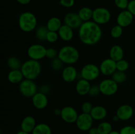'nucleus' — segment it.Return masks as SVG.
I'll return each instance as SVG.
<instances>
[{"label": "nucleus", "instance_id": "14", "mask_svg": "<svg viewBox=\"0 0 135 134\" xmlns=\"http://www.w3.org/2000/svg\"><path fill=\"white\" fill-rule=\"evenodd\" d=\"M134 16L130 11L126 9L120 12L117 17V24L123 28H126L130 26L133 22Z\"/></svg>", "mask_w": 135, "mask_h": 134}, {"label": "nucleus", "instance_id": "11", "mask_svg": "<svg viewBox=\"0 0 135 134\" xmlns=\"http://www.w3.org/2000/svg\"><path fill=\"white\" fill-rule=\"evenodd\" d=\"M79 115L75 108L71 106H66L61 109L60 116L66 123H73L76 122Z\"/></svg>", "mask_w": 135, "mask_h": 134}, {"label": "nucleus", "instance_id": "20", "mask_svg": "<svg viewBox=\"0 0 135 134\" xmlns=\"http://www.w3.org/2000/svg\"><path fill=\"white\" fill-rule=\"evenodd\" d=\"M90 81L86 80L84 79H80L76 82V86H75V90L76 93L81 96H84L88 95L90 89L91 84Z\"/></svg>", "mask_w": 135, "mask_h": 134}, {"label": "nucleus", "instance_id": "21", "mask_svg": "<svg viewBox=\"0 0 135 134\" xmlns=\"http://www.w3.org/2000/svg\"><path fill=\"white\" fill-rule=\"evenodd\" d=\"M90 115L94 120L100 121L106 118L108 115V111L104 106L97 105L93 107L90 112Z\"/></svg>", "mask_w": 135, "mask_h": 134}, {"label": "nucleus", "instance_id": "16", "mask_svg": "<svg viewBox=\"0 0 135 134\" xmlns=\"http://www.w3.org/2000/svg\"><path fill=\"white\" fill-rule=\"evenodd\" d=\"M134 114V109L128 104L121 105L116 111V115L119 117L120 120L127 121L133 117Z\"/></svg>", "mask_w": 135, "mask_h": 134}, {"label": "nucleus", "instance_id": "6", "mask_svg": "<svg viewBox=\"0 0 135 134\" xmlns=\"http://www.w3.org/2000/svg\"><path fill=\"white\" fill-rule=\"evenodd\" d=\"M80 74L81 78L92 81L98 79L101 72L100 67L92 63H88L83 66L80 70Z\"/></svg>", "mask_w": 135, "mask_h": 134}, {"label": "nucleus", "instance_id": "37", "mask_svg": "<svg viewBox=\"0 0 135 134\" xmlns=\"http://www.w3.org/2000/svg\"><path fill=\"white\" fill-rule=\"evenodd\" d=\"M120 134H135V127L133 126H123L119 131Z\"/></svg>", "mask_w": 135, "mask_h": 134}, {"label": "nucleus", "instance_id": "5", "mask_svg": "<svg viewBox=\"0 0 135 134\" xmlns=\"http://www.w3.org/2000/svg\"><path fill=\"white\" fill-rule=\"evenodd\" d=\"M19 92L23 97L26 98H32L37 92L38 88L34 80L24 79L19 84Z\"/></svg>", "mask_w": 135, "mask_h": 134}, {"label": "nucleus", "instance_id": "42", "mask_svg": "<svg viewBox=\"0 0 135 134\" xmlns=\"http://www.w3.org/2000/svg\"><path fill=\"white\" fill-rule=\"evenodd\" d=\"M127 10L130 11L133 14V16L135 17V0H131V1H129Z\"/></svg>", "mask_w": 135, "mask_h": 134}, {"label": "nucleus", "instance_id": "34", "mask_svg": "<svg viewBox=\"0 0 135 134\" xmlns=\"http://www.w3.org/2000/svg\"><path fill=\"white\" fill-rule=\"evenodd\" d=\"M59 38V36L57 32L49 31L46 38V41L50 43H54L57 42Z\"/></svg>", "mask_w": 135, "mask_h": 134}, {"label": "nucleus", "instance_id": "32", "mask_svg": "<svg viewBox=\"0 0 135 134\" xmlns=\"http://www.w3.org/2000/svg\"><path fill=\"white\" fill-rule=\"evenodd\" d=\"M123 32V28L121 27L119 25L117 24L113 26L110 31L111 36L115 39H117L121 37Z\"/></svg>", "mask_w": 135, "mask_h": 134}, {"label": "nucleus", "instance_id": "45", "mask_svg": "<svg viewBox=\"0 0 135 134\" xmlns=\"http://www.w3.org/2000/svg\"><path fill=\"white\" fill-rule=\"evenodd\" d=\"M54 114L57 116H60L61 112V109H55L54 111Z\"/></svg>", "mask_w": 135, "mask_h": 134}, {"label": "nucleus", "instance_id": "46", "mask_svg": "<svg viewBox=\"0 0 135 134\" xmlns=\"http://www.w3.org/2000/svg\"><path fill=\"white\" fill-rule=\"evenodd\" d=\"M16 134H30V133H28V132H26V131H22V130H21V131H18Z\"/></svg>", "mask_w": 135, "mask_h": 134}, {"label": "nucleus", "instance_id": "28", "mask_svg": "<svg viewBox=\"0 0 135 134\" xmlns=\"http://www.w3.org/2000/svg\"><path fill=\"white\" fill-rule=\"evenodd\" d=\"M7 64L11 70H18L21 68L22 63L17 56H12L8 58Z\"/></svg>", "mask_w": 135, "mask_h": 134}, {"label": "nucleus", "instance_id": "44", "mask_svg": "<svg viewBox=\"0 0 135 134\" xmlns=\"http://www.w3.org/2000/svg\"><path fill=\"white\" fill-rule=\"evenodd\" d=\"M16 1L18 3H19L20 4H21V5H28L31 1V0H16Z\"/></svg>", "mask_w": 135, "mask_h": 134}, {"label": "nucleus", "instance_id": "29", "mask_svg": "<svg viewBox=\"0 0 135 134\" xmlns=\"http://www.w3.org/2000/svg\"><path fill=\"white\" fill-rule=\"evenodd\" d=\"M112 78L117 83V84H123L127 78V76L125 72H121V71L116 70L114 73L112 74Z\"/></svg>", "mask_w": 135, "mask_h": 134}, {"label": "nucleus", "instance_id": "23", "mask_svg": "<svg viewBox=\"0 0 135 134\" xmlns=\"http://www.w3.org/2000/svg\"><path fill=\"white\" fill-rule=\"evenodd\" d=\"M109 55V58L113 59L115 62L119 61L124 57L123 49L119 45H114L111 47Z\"/></svg>", "mask_w": 135, "mask_h": 134}, {"label": "nucleus", "instance_id": "15", "mask_svg": "<svg viewBox=\"0 0 135 134\" xmlns=\"http://www.w3.org/2000/svg\"><path fill=\"white\" fill-rule=\"evenodd\" d=\"M61 77L63 81L67 83H72L77 79L78 72L73 65H67L61 71Z\"/></svg>", "mask_w": 135, "mask_h": 134}, {"label": "nucleus", "instance_id": "33", "mask_svg": "<svg viewBox=\"0 0 135 134\" xmlns=\"http://www.w3.org/2000/svg\"><path fill=\"white\" fill-rule=\"evenodd\" d=\"M116 66H117V70L126 72L129 68V63L127 60L123 59L116 62Z\"/></svg>", "mask_w": 135, "mask_h": 134}, {"label": "nucleus", "instance_id": "3", "mask_svg": "<svg viewBox=\"0 0 135 134\" xmlns=\"http://www.w3.org/2000/svg\"><path fill=\"white\" fill-rule=\"evenodd\" d=\"M21 70L25 79L34 80L40 75L42 65L38 60L29 59L22 63Z\"/></svg>", "mask_w": 135, "mask_h": 134}, {"label": "nucleus", "instance_id": "17", "mask_svg": "<svg viewBox=\"0 0 135 134\" xmlns=\"http://www.w3.org/2000/svg\"><path fill=\"white\" fill-rule=\"evenodd\" d=\"M32 102L33 106L38 110L46 109L48 105V98L47 95L42 92H37L32 97Z\"/></svg>", "mask_w": 135, "mask_h": 134}, {"label": "nucleus", "instance_id": "9", "mask_svg": "<svg viewBox=\"0 0 135 134\" xmlns=\"http://www.w3.org/2000/svg\"><path fill=\"white\" fill-rule=\"evenodd\" d=\"M112 18L111 12L104 7H98L93 10L92 20L99 25L105 24Z\"/></svg>", "mask_w": 135, "mask_h": 134}, {"label": "nucleus", "instance_id": "10", "mask_svg": "<svg viewBox=\"0 0 135 134\" xmlns=\"http://www.w3.org/2000/svg\"><path fill=\"white\" fill-rule=\"evenodd\" d=\"M93 122L94 119L91 116L90 114L82 112L78 116L75 123L79 130L82 131H88L92 127Z\"/></svg>", "mask_w": 135, "mask_h": 134}, {"label": "nucleus", "instance_id": "19", "mask_svg": "<svg viewBox=\"0 0 135 134\" xmlns=\"http://www.w3.org/2000/svg\"><path fill=\"white\" fill-rule=\"evenodd\" d=\"M59 38L66 42H70L74 37V30L66 24H63L57 32Z\"/></svg>", "mask_w": 135, "mask_h": 134}, {"label": "nucleus", "instance_id": "39", "mask_svg": "<svg viewBox=\"0 0 135 134\" xmlns=\"http://www.w3.org/2000/svg\"><path fill=\"white\" fill-rule=\"evenodd\" d=\"M100 93H101V92H100L99 85H91L90 89L89 92H88V95H89L90 97H96V96L98 95Z\"/></svg>", "mask_w": 135, "mask_h": 134}, {"label": "nucleus", "instance_id": "41", "mask_svg": "<svg viewBox=\"0 0 135 134\" xmlns=\"http://www.w3.org/2000/svg\"><path fill=\"white\" fill-rule=\"evenodd\" d=\"M51 90V87L49 85H47V84H44V85H42L40 88L38 89V91L42 92V93H44V94L47 95L48 93H50Z\"/></svg>", "mask_w": 135, "mask_h": 134}, {"label": "nucleus", "instance_id": "35", "mask_svg": "<svg viewBox=\"0 0 135 134\" xmlns=\"http://www.w3.org/2000/svg\"><path fill=\"white\" fill-rule=\"evenodd\" d=\"M58 56V51L54 47H49L47 48L46 51V57L51 60L57 58Z\"/></svg>", "mask_w": 135, "mask_h": 134}, {"label": "nucleus", "instance_id": "2", "mask_svg": "<svg viewBox=\"0 0 135 134\" xmlns=\"http://www.w3.org/2000/svg\"><path fill=\"white\" fill-rule=\"evenodd\" d=\"M58 58L64 64L73 65L79 61L80 53L77 49L73 45H65L58 51Z\"/></svg>", "mask_w": 135, "mask_h": 134}, {"label": "nucleus", "instance_id": "4", "mask_svg": "<svg viewBox=\"0 0 135 134\" xmlns=\"http://www.w3.org/2000/svg\"><path fill=\"white\" fill-rule=\"evenodd\" d=\"M38 20L35 14L29 11L24 12L18 17V24L22 32L28 33L36 29Z\"/></svg>", "mask_w": 135, "mask_h": 134}, {"label": "nucleus", "instance_id": "22", "mask_svg": "<svg viewBox=\"0 0 135 134\" xmlns=\"http://www.w3.org/2000/svg\"><path fill=\"white\" fill-rule=\"evenodd\" d=\"M25 79L21 69L11 70L7 74V80L12 84H19Z\"/></svg>", "mask_w": 135, "mask_h": 134}, {"label": "nucleus", "instance_id": "43", "mask_svg": "<svg viewBox=\"0 0 135 134\" xmlns=\"http://www.w3.org/2000/svg\"><path fill=\"white\" fill-rule=\"evenodd\" d=\"M88 134H99L97 127H92L88 131Z\"/></svg>", "mask_w": 135, "mask_h": 134}, {"label": "nucleus", "instance_id": "12", "mask_svg": "<svg viewBox=\"0 0 135 134\" xmlns=\"http://www.w3.org/2000/svg\"><path fill=\"white\" fill-rule=\"evenodd\" d=\"M99 67L101 74L106 76H112V74L117 70L116 62L111 58H108L102 60Z\"/></svg>", "mask_w": 135, "mask_h": 134}, {"label": "nucleus", "instance_id": "8", "mask_svg": "<svg viewBox=\"0 0 135 134\" xmlns=\"http://www.w3.org/2000/svg\"><path fill=\"white\" fill-rule=\"evenodd\" d=\"M47 48L39 43L32 44L27 49V55L29 59L35 60H40L46 57Z\"/></svg>", "mask_w": 135, "mask_h": 134}, {"label": "nucleus", "instance_id": "48", "mask_svg": "<svg viewBox=\"0 0 135 134\" xmlns=\"http://www.w3.org/2000/svg\"><path fill=\"white\" fill-rule=\"evenodd\" d=\"M109 134H120V132L118 131H115V130H112Z\"/></svg>", "mask_w": 135, "mask_h": 134}, {"label": "nucleus", "instance_id": "27", "mask_svg": "<svg viewBox=\"0 0 135 134\" xmlns=\"http://www.w3.org/2000/svg\"><path fill=\"white\" fill-rule=\"evenodd\" d=\"M49 30L47 29V26H38L35 30V37L40 42H44L46 41V38H47V33H48Z\"/></svg>", "mask_w": 135, "mask_h": 134}, {"label": "nucleus", "instance_id": "25", "mask_svg": "<svg viewBox=\"0 0 135 134\" xmlns=\"http://www.w3.org/2000/svg\"><path fill=\"white\" fill-rule=\"evenodd\" d=\"M80 19L83 22H87L92 20V16H93V10L88 7H82L78 12Z\"/></svg>", "mask_w": 135, "mask_h": 134}, {"label": "nucleus", "instance_id": "31", "mask_svg": "<svg viewBox=\"0 0 135 134\" xmlns=\"http://www.w3.org/2000/svg\"><path fill=\"white\" fill-rule=\"evenodd\" d=\"M51 68L55 72H58V71H60L63 69V65H64V63L60 60L58 57L55 58V59H52L51 62Z\"/></svg>", "mask_w": 135, "mask_h": 134}, {"label": "nucleus", "instance_id": "47", "mask_svg": "<svg viewBox=\"0 0 135 134\" xmlns=\"http://www.w3.org/2000/svg\"><path fill=\"white\" fill-rule=\"evenodd\" d=\"M113 121H115V122H117V121L120 120L119 118V117L117 116L116 115V114L113 117Z\"/></svg>", "mask_w": 135, "mask_h": 134}, {"label": "nucleus", "instance_id": "30", "mask_svg": "<svg viewBox=\"0 0 135 134\" xmlns=\"http://www.w3.org/2000/svg\"><path fill=\"white\" fill-rule=\"evenodd\" d=\"M99 134H109L113 130L112 125L109 122H102L98 126Z\"/></svg>", "mask_w": 135, "mask_h": 134}, {"label": "nucleus", "instance_id": "1", "mask_svg": "<svg viewBox=\"0 0 135 134\" xmlns=\"http://www.w3.org/2000/svg\"><path fill=\"white\" fill-rule=\"evenodd\" d=\"M102 30L100 25L93 20L83 22L79 28V38L80 42L86 45L97 44L102 37Z\"/></svg>", "mask_w": 135, "mask_h": 134}, {"label": "nucleus", "instance_id": "40", "mask_svg": "<svg viewBox=\"0 0 135 134\" xmlns=\"http://www.w3.org/2000/svg\"><path fill=\"white\" fill-rule=\"evenodd\" d=\"M60 4L66 8H71L75 5V0H60Z\"/></svg>", "mask_w": 135, "mask_h": 134}, {"label": "nucleus", "instance_id": "13", "mask_svg": "<svg viewBox=\"0 0 135 134\" xmlns=\"http://www.w3.org/2000/svg\"><path fill=\"white\" fill-rule=\"evenodd\" d=\"M64 24L67 25L73 30L78 29L83 24V21L80 19L78 13H68L64 17Z\"/></svg>", "mask_w": 135, "mask_h": 134}, {"label": "nucleus", "instance_id": "18", "mask_svg": "<svg viewBox=\"0 0 135 134\" xmlns=\"http://www.w3.org/2000/svg\"><path fill=\"white\" fill-rule=\"evenodd\" d=\"M35 118L32 116H26L22 119L21 123V130L28 133H32L36 126Z\"/></svg>", "mask_w": 135, "mask_h": 134}, {"label": "nucleus", "instance_id": "26", "mask_svg": "<svg viewBox=\"0 0 135 134\" xmlns=\"http://www.w3.org/2000/svg\"><path fill=\"white\" fill-rule=\"evenodd\" d=\"M52 131L49 125L45 123H38L34 129L32 134H51Z\"/></svg>", "mask_w": 135, "mask_h": 134}, {"label": "nucleus", "instance_id": "36", "mask_svg": "<svg viewBox=\"0 0 135 134\" xmlns=\"http://www.w3.org/2000/svg\"><path fill=\"white\" fill-rule=\"evenodd\" d=\"M94 106H92V103L88 101H86L83 103L81 106V110L83 113H86V114H90L92 109Z\"/></svg>", "mask_w": 135, "mask_h": 134}, {"label": "nucleus", "instance_id": "24", "mask_svg": "<svg viewBox=\"0 0 135 134\" xmlns=\"http://www.w3.org/2000/svg\"><path fill=\"white\" fill-rule=\"evenodd\" d=\"M63 24H62L61 20L59 18L56 17H54L50 18L47 20L46 26L49 31L52 32H58L60 28L61 27Z\"/></svg>", "mask_w": 135, "mask_h": 134}, {"label": "nucleus", "instance_id": "7", "mask_svg": "<svg viewBox=\"0 0 135 134\" xmlns=\"http://www.w3.org/2000/svg\"><path fill=\"white\" fill-rule=\"evenodd\" d=\"M99 87L101 94L105 96H112L117 93L119 89V84L112 78H106L100 83Z\"/></svg>", "mask_w": 135, "mask_h": 134}, {"label": "nucleus", "instance_id": "38", "mask_svg": "<svg viewBox=\"0 0 135 134\" xmlns=\"http://www.w3.org/2000/svg\"><path fill=\"white\" fill-rule=\"evenodd\" d=\"M129 1L128 0H115V4L119 9L121 10L127 9Z\"/></svg>", "mask_w": 135, "mask_h": 134}]
</instances>
